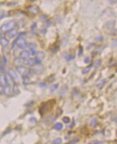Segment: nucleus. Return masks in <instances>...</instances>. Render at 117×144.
Wrapping results in <instances>:
<instances>
[{
	"mask_svg": "<svg viewBox=\"0 0 117 144\" xmlns=\"http://www.w3.org/2000/svg\"><path fill=\"white\" fill-rule=\"evenodd\" d=\"M15 25H16V23H15V21H10L4 24L0 28V30L2 32H7L11 29H13V28L15 27Z\"/></svg>",
	"mask_w": 117,
	"mask_h": 144,
	"instance_id": "obj_1",
	"label": "nucleus"
},
{
	"mask_svg": "<svg viewBox=\"0 0 117 144\" xmlns=\"http://www.w3.org/2000/svg\"><path fill=\"white\" fill-rule=\"evenodd\" d=\"M17 70L22 77H29L31 74V70L27 69L26 67L23 66V65H20V66L17 67Z\"/></svg>",
	"mask_w": 117,
	"mask_h": 144,
	"instance_id": "obj_2",
	"label": "nucleus"
},
{
	"mask_svg": "<svg viewBox=\"0 0 117 144\" xmlns=\"http://www.w3.org/2000/svg\"><path fill=\"white\" fill-rule=\"evenodd\" d=\"M15 44L20 49H25L28 46V43H27V40L23 36L18 37L15 41Z\"/></svg>",
	"mask_w": 117,
	"mask_h": 144,
	"instance_id": "obj_3",
	"label": "nucleus"
},
{
	"mask_svg": "<svg viewBox=\"0 0 117 144\" xmlns=\"http://www.w3.org/2000/svg\"><path fill=\"white\" fill-rule=\"evenodd\" d=\"M44 58H45V54L43 52H38L34 58L35 65H40Z\"/></svg>",
	"mask_w": 117,
	"mask_h": 144,
	"instance_id": "obj_4",
	"label": "nucleus"
},
{
	"mask_svg": "<svg viewBox=\"0 0 117 144\" xmlns=\"http://www.w3.org/2000/svg\"><path fill=\"white\" fill-rule=\"evenodd\" d=\"M28 46H29V51L31 52V54L32 56H36V54H37V51H36V44L33 43V42H31L29 44H28Z\"/></svg>",
	"mask_w": 117,
	"mask_h": 144,
	"instance_id": "obj_5",
	"label": "nucleus"
},
{
	"mask_svg": "<svg viewBox=\"0 0 117 144\" xmlns=\"http://www.w3.org/2000/svg\"><path fill=\"white\" fill-rule=\"evenodd\" d=\"M23 64H25L27 66H33L35 64V61L34 58H26L24 59Z\"/></svg>",
	"mask_w": 117,
	"mask_h": 144,
	"instance_id": "obj_6",
	"label": "nucleus"
},
{
	"mask_svg": "<svg viewBox=\"0 0 117 144\" xmlns=\"http://www.w3.org/2000/svg\"><path fill=\"white\" fill-rule=\"evenodd\" d=\"M17 35V31L15 29H11L10 31H7V36L9 38H13Z\"/></svg>",
	"mask_w": 117,
	"mask_h": 144,
	"instance_id": "obj_7",
	"label": "nucleus"
},
{
	"mask_svg": "<svg viewBox=\"0 0 117 144\" xmlns=\"http://www.w3.org/2000/svg\"><path fill=\"white\" fill-rule=\"evenodd\" d=\"M30 55H31V52H30V51L26 50L22 51L20 53V54H19L20 58H21L22 59H26V58H29Z\"/></svg>",
	"mask_w": 117,
	"mask_h": 144,
	"instance_id": "obj_8",
	"label": "nucleus"
},
{
	"mask_svg": "<svg viewBox=\"0 0 117 144\" xmlns=\"http://www.w3.org/2000/svg\"><path fill=\"white\" fill-rule=\"evenodd\" d=\"M12 89L11 88L10 85H6L4 86V93L7 96H9L11 95Z\"/></svg>",
	"mask_w": 117,
	"mask_h": 144,
	"instance_id": "obj_9",
	"label": "nucleus"
},
{
	"mask_svg": "<svg viewBox=\"0 0 117 144\" xmlns=\"http://www.w3.org/2000/svg\"><path fill=\"white\" fill-rule=\"evenodd\" d=\"M29 11H30L31 13H33V14H37L40 11V9L38 6H34L29 7Z\"/></svg>",
	"mask_w": 117,
	"mask_h": 144,
	"instance_id": "obj_10",
	"label": "nucleus"
},
{
	"mask_svg": "<svg viewBox=\"0 0 117 144\" xmlns=\"http://www.w3.org/2000/svg\"><path fill=\"white\" fill-rule=\"evenodd\" d=\"M9 75H10V76H11V77H12V78H13L14 81H16V80H17V79H19L18 75L17 74L16 71H15L14 69H9Z\"/></svg>",
	"mask_w": 117,
	"mask_h": 144,
	"instance_id": "obj_11",
	"label": "nucleus"
},
{
	"mask_svg": "<svg viewBox=\"0 0 117 144\" xmlns=\"http://www.w3.org/2000/svg\"><path fill=\"white\" fill-rule=\"evenodd\" d=\"M5 78H6V81H7V83L8 85H11V84H13L14 83V80L9 74H6L5 76Z\"/></svg>",
	"mask_w": 117,
	"mask_h": 144,
	"instance_id": "obj_12",
	"label": "nucleus"
},
{
	"mask_svg": "<svg viewBox=\"0 0 117 144\" xmlns=\"http://www.w3.org/2000/svg\"><path fill=\"white\" fill-rule=\"evenodd\" d=\"M9 43V40L6 38H0V44L2 46L6 47L7 46Z\"/></svg>",
	"mask_w": 117,
	"mask_h": 144,
	"instance_id": "obj_13",
	"label": "nucleus"
},
{
	"mask_svg": "<svg viewBox=\"0 0 117 144\" xmlns=\"http://www.w3.org/2000/svg\"><path fill=\"white\" fill-rule=\"evenodd\" d=\"M23 62H24V59H22L21 58H15L14 60L15 65H16L17 66H20V65H21L22 64H23Z\"/></svg>",
	"mask_w": 117,
	"mask_h": 144,
	"instance_id": "obj_14",
	"label": "nucleus"
},
{
	"mask_svg": "<svg viewBox=\"0 0 117 144\" xmlns=\"http://www.w3.org/2000/svg\"><path fill=\"white\" fill-rule=\"evenodd\" d=\"M54 128L56 130H58V131H60V130H61L62 128H63V125L60 122H58L56 123V124L54 125Z\"/></svg>",
	"mask_w": 117,
	"mask_h": 144,
	"instance_id": "obj_15",
	"label": "nucleus"
},
{
	"mask_svg": "<svg viewBox=\"0 0 117 144\" xmlns=\"http://www.w3.org/2000/svg\"><path fill=\"white\" fill-rule=\"evenodd\" d=\"M114 24H115V22L114 21H110L106 23V27L107 29H112L114 26Z\"/></svg>",
	"mask_w": 117,
	"mask_h": 144,
	"instance_id": "obj_16",
	"label": "nucleus"
},
{
	"mask_svg": "<svg viewBox=\"0 0 117 144\" xmlns=\"http://www.w3.org/2000/svg\"><path fill=\"white\" fill-rule=\"evenodd\" d=\"M13 93L14 94H15V95H17V94H18L19 93V87H18V85H17L16 83H14V85H13Z\"/></svg>",
	"mask_w": 117,
	"mask_h": 144,
	"instance_id": "obj_17",
	"label": "nucleus"
},
{
	"mask_svg": "<svg viewBox=\"0 0 117 144\" xmlns=\"http://www.w3.org/2000/svg\"><path fill=\"white\" fill-rule=\"evenodd\" d=\"M91 67H92L91 65H90V66L86 67H85V68L83 71H82V74H88L89 72L91 71Z\"/></svg>",
	"mask_w": 117,
	"mask_h": 144,
	"instance_id": "obj_18",
	"label": "nucleus"
},
{
	"mask_svg": "<svg viewBox=\"0 0 117 144\" xmlns=\"http://www.w3.org/2000/svg\"><path fill=\"white\" fill-rule=\"evenodd\" d=\"M53 143L54 144H61V143H62V139L61 138H60V137H58V138H56V139H54V140L53 141Z\"/></svg>",
	"mask_w": 117,
	"mask_h": 144,
	"instance_id": "obj_19",
	"label": "nucleus"
},
{
	"mask_svg": "<svg viewBox=\"0 0 117 144\" xmlns=\"http://www.w3.org/2000/svg\"><path fill=\"white\" fill-rule=\"evenodd\" d=\"M62 120H63L64 122L66 123V124H68V123H70L71 122V119L68 116H64V117L62 118Z\"/></svg>",
	"mask_w": 117,
	"mask_h": 144,
	"instance_id": "obj_20",
	"label": "nucleus"
},
{
	"mask_svg": "<svg viewBox=\"0 0 117 144\" xmlns=\"http://www.w3.org/2000/svg\"><path fill=\"white\" fill-rule=\"evenodd\" d=\"M97 120L96 119H93V120H92L91 121V122H90L91 126L94 127V126H97Z\"/></svg>",
	"mask_w": 117,
	"mask_h": 144,
	"instance_id": "obj_21",
	"label": "nucleus"
},
{
	"mask_svg": "<svg viewBox=\"0 0 117 144\" xmlns=\"http://www.w3.org/2000/svg\"><path fill=\"white\" fill-rule=\"evenodd\" d=\"M101 59H98V60H97V61L94 63V67H99L101 65Z\"/></svg>",
	"mask_w": 117,
	"mask_h": 144,
	"instance_id": "obj_22",
	"label": "nucleus"
},
{
	"mask_svg": "<svg viewBox=\"0 0 117 144\" xmlns=\"http://www.w3.org/2000/svg\"><path fill=\"white\" fill-rule=\"evenodd\" d=\"M29 122L32 123V124H35V123L37 122V120H36V118L31 117V118L29 119Z\"/></svg>",
	"mask_w": 117,
	"mask_h": 144,
	"instance_id": "obj_23",
	"label": "nucleus"
},
{
	"mask_svg": "<svg viewBox=\"0 0 117 144\" xmlns=\"http://www.w3.org/2000/svg\"><path fill=\"white\" fill-rule=\"evenodd\" d=\"M58 88V84H55V85H53L50 89L51 92L54 91L56 90V89H57Z\"/></svg>",
	"mask_w": 117,
	"mask_h": 144,
	"instance_id": "obj_24",
	"label": "nucleus"
},
{
	"mask_svg": "<svg viewBox=\"0 0 117 144\" xmlns=\"http://www.w3.org/2000/svg\"><path fill=\"white\" fill-rule=\"evenodd\" d=\"M75 58V56L74 55H69L68 57H67V60L68 61H71L72 59H74Z\"/></svg>",
	"mask_w": 117,
	"mask_h": 144,
	"instance_id": "obj_25",
	"label": "nucleus"
},
{
	"mask_svg": "<svg viewBox=\"0 0 117 144\" xmlns=\"http://www.w3.org/2000/svg\"><path fill=\"white\" fill-rule=\"evenodd\" d=\"M89 143L100 144V143H103V141H97V140H94V141H91Z\"/></svg>",
	"mask_w": 117,
	"mask_h": 144,
	"instance_id": "obj_26",
	"label": "nucleus"
},
{
	"mask_svg": "<svg viewBox=\"0 0 117 144\" xmlns=\"http://www.w3.org/2000/svg\"><path fill=\"white\" fill-rule=\"evenodd\" d=\"M103 40V38L102 37V36H99V37H96L95 38V41H98V42H99V41H102Z\"/></svg>",
	"mask_w": 117,
	"mask_h": 144,
	"instance_id": "obj_27",
	"label": "nucleus"
},
{
	"mask_svg": "<svg viewBox=\"0 0 117 144\" xmlns=\"http://www.w3.org/2000/svg\"><path fill=\"white\" fill-rule=\"evenodd\" d=\"M90 61H91V59H90V58H89V57L85 58L84 59V63H89V62H90Z\"/></svg>",
	"mask_w": 117,
	"mask_h": 144,
	"instance_id": "obj_28",
	"label": "nucleus"
},
{
	"mask_svg": "<svg viewBox=\"0 0 117 144\" xmlns=\"http://www.w3.org/2000/svg\"><path fill=\"white\" fill-rule=\"evenodd\" d=\"M78 141H79V139L74 138V139H73V141H72V142L70 143H76L78 142Z\"/></svg>",
	"mask_w": 117,
	"mask_h": 144,
	"instance_id": "obj_29",
	"label": "nucleus"
},
{
	"mask_svg": "<svg viewBox=\"0 0 117 144\" xmlns=\"http://www.w3.org/2000/svg\"><path fill=\"white\" fill-rule=\"evenodd\" d=\"M4 93V86L3 85H0V93Z\"/></svg>",
	"mask_w": 117,
	"mask_h": 144,
	"instance_id": "obj_30",
	"label": "nucleus"
},
{
	"mask_svg": "<svg viewBox=\"0 0 117 144\" xmlns=\"http://www.w3.org/2000/svg\"><path fill=\"white\" fill-rule=\"evenodd\" d=\"M40 87H46V83H41L40 84Z\"/></svg>",
	"mask_w": 117,
	"mask_h": 144,
	"instance_id": "obj_31",
	"label": "nucleus"
},
{
	"mask_svg": "<svg viewBox=\"0 0 117 144\" xmlns=\"http://www.w3.org/2000/svg\"><path fill=\"white\" fill-rule=\"evenodd\" d=\"M79 56H81V54H82V49L80 48V51L79 52Z\"/></svg>",
	"mask_w": 117,
	"mask_h": 144,
	"instance_id": "obj_32",
	"label": "nucleus"
},
{
	"mask_svg": "<svg viewBox=\"0 0 117 144\" xmlns=\"http://www.w3.org/2000/svg\"><path fill=\"white\" fill-rule=\"evenodd\" d=\"M2 74H0V79H1V78H2Z\"/></svg>",
	"mask_w": 117,
	"mask_h": 144,
	"instance_id": "obj_33",
	"label": "nucleus"
},
{
	"mask_svg": "<svg viewBox=\"0 0 117 144\" xmlns=\"http://www.w3.org/2000/svg\"><path fill=\"white\" fill-rule=\"evenodd\" d=\"M31 2H35V1H36V0H31Z\"/></svg>",
	"mask_w": 117,
	"mask_h": 144,
	"instance_id": "obj_34",
	"label": "nucleus"
},
{
	"mask_svg": "<svg viewBox=\"0 0 117 144\" xmlns=\"http://www.w3.org/2000/svg\"><path fill=\"white\" fill-rule=\"evenodd\" d=\"M90 1H92V0H90Z\"/></svg>",
	"mask_w": 117,
	"mask_h": 144,
	"instance_id": "obj_35",
	"label": "nucleus"
},
{
	"mask_svg": "<svg viewBox=\"0 0 117 144\" xmlns=\"http://www.w3.org/2000/svg\"><path fill=\"white\" fill-rule=\"evenodd\" d=\"M0 19H1V18H0Z\"/></svg>",
	"mask_w": 117,
	"mask_h": 144,
	"instance_id": "obj_36",
	"label": "nucleus"
}]
</instances>
